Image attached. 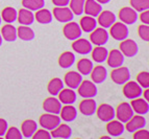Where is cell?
<instances>
[{
    "instance_id": "obj_49",
    "label": "cell",
    "mask_w": 149,
    "mask_h": 139,
    "mask_svg": "<svg viewBox=\"0 0 149 139\" xmlns=\"http://www.w3.org/2000/svg\"><path fill=\"white\" fill-rule=\"evenodd\" d=\"M144 96H145V98H146L147 102H148V100H149V90H148V88H146V90H145Z\"/></svg>"
},
{
    "instance_id": "obj_30",
    "label": "cell",
    "mask_w": 149,
    "mask_h": 139,
    "mask_svg": "<svg viewBox=\"0 0 149 139\" xmlns=\"http://www.w3.org/2000/svg\"><path fill=\"white\" fill-rule=\"evenodd\" d=\"M61 118L67 122L73 121L77 116V110L71 105H66L61 109Z\"/></svg>"
},
{
    "instance_id": "obj_3",
    "label": "cell",
    "mask_w": 149,
    "mask_h": 139,
    "mask_svg": "<svg viewBox=\"0 0 149 139\" xmlns=\"http://www.w3.org/2000/svg\"><path fill=\"white\" fill-rule=\"evenodd\" d=\"M129 77H130V72L127 67L120 66L114 68V70L111 72V79L117 85H124L127 81H129Z\"/></svg>"
},
{
    "instance_id": "obj_8",
    "label": "cell",
    "mask_w": 149,
    "mask_h": 139,
    "mask_svg": "<svg viewBox=\"0 0 149 139\" xmlns=\"http://www.w3.org/2000/svg\"><path fill=\"white\" fill-rule=\"evenodd\" d=\"M63 32H64L65 37L67 38L68 40H71V41L78 39L82 35V30L79 25L77 24L76 22H71V21L67 22V24L64 26Z\"/></svg>"
},
{
    "instance_id": "obj_33",
    "label": "cell",
    "mask_w": 149,
    "mask_h": 139,
    "mask_svg": "<svg viewBox=\"0 0 149 139\" xmlns=\"http://www.w3.org/2000/svg\"><path fill=\"white\" fill-rule=\"evenodd\" d=\"M17 37L22 41H31L35 39V32L27 25H21L17 28Z\"/></svg>"
},
{
    "instance_id": "obj_12",
    "label": "cell",
    "mask_w": 149,
    "mask_h": 139,
    "mask_svg": "<svg viewBox=\"0 0 149 139\" xmlns=\"http://www.w3.org/2000/svg\"><path fill=\"white\" fill-rule=\"evenodd\" d=\"M138 12L134 10L132 8H123L119 12V18L121 22H123L126 25L134 24L138 20Z\"/></svg>"
},
{
    "instance_id": "obj_48",
    "label": "cell",
    "mask_w": 149,
    "mask_h": 139,
    "mask_svg": "<svg viewBox=\"0 0 149 139\" xmlns=\"http://www.w3.org/2000/svg\"><path fill=\"white\" fill-rule=\"evenodd\" d=\"M55 6H67L69 4L70 0H51Z\"/></svg>"
},
{
    "instance_id": "obj_23",
    "label": "cell",
    "mask_w": 149,
    "mask_h": 139,
    "mask_svg": "<svg viewBox=\"0 0 149 139\" xmlns=\"http://www.w3.org/2000/svg\"><path fill=\"white\" fill-rule=\"evenodd\" d=\"M37 130V122L32 119H26L21 124V133H22V136L25 138H31Z\"/></svg>"
},
{
    "instance_id": "obj_42",
    "label": "cell",
    "mask_w": 149,
    "mask_h": 139,
    "mask_svg": "<svg viewBox=\"0 0 149 139\" xmlns=\"http://www.w3.org/2000/svg\"><path fill=\"white\" fill-rule=\"evenodd\" d=\"M137 82L142 88H148L149 87V72L148 71H142L137 75Z\"/></svg>"
},
{
    "instance_id": "obj_5",
    "label": "cell",
    "mask_w": 149,
    "mask_h": 139,
    "mask_svg": "<svg viewBox=\"0 0 149 139\" xmlns=\"http://www.w3.org/2000/svg\"><path fill=\"white\" fill-rule=\"evenodd\" d=\"M111 36L116 41H123L128 37V27L123 22H115L111 26Z\"/></svg>"
},
{
    "instance_id": "obj_50",
    "label": "cell",
    "mask_w": 149,
    "mask_h": 139,
    "mask_svg": "<svg viewBox=\"0 0 149 139\" xmlns=\"http://www.w3.org/2000/svg\"><path fill=\"white\" fill-rule=\"evenodd\" d=\"M97 2L100 3V4H107V3H109L111 0H96Z\"/></svg>"
},
{
    "instance_id": "obj_41",
    "label": "cell",
    "mask_w": 149,
    "mask_h": 139,
    "mask_svg": "<svg viewBox=\"0 0 149 139\" xmlns=\"http://www.w3.org/2000/svg\"><path fill=\"white\" fill-rule=\"evenodd\" d=\"M4 136H5V139H21L23 137L20 130L16 127L8 128Z\"/></svg>"
},
{
    "instance_id": "obj_29",
    "label": "cell",
    "mask_w": 149,
    "mask_h": 139,
    "mask_svg": "<svg viewBox=\"0 0 149 139\" xmlns=\"http://www.w3.org/2000/svg\"><path fill=\"white\" fill-rule=\"evenodd\" d=\"M79 26L81 28V30H84L85 32H92L93 30L96 28L97 26V20L94 17H91V16H86V17H82L80 19Z\"/></svg>"
},
{
    "instance_id": "obj_51",
    "label": "cell",
    "mask_w": 149,
    "mask_h": 139,
    "mask_svg": "<svg viewBox=\"0 0 149 139\" xmlns=\"http://www.w3.org/2000/svg\"><path fill=\"white\" fill-rule=\"evenodd\" d=\"M2 41H3V39H2V36H1V34H0V46L2 45Z\"/></svg>"
},
{
    "instance_id": "obj_45",
    "label": "cell",
    "mask_w": 149,
    "mask_h": 139,
    "mask_svg": "<svg viewBox=\"0 0 149 139\" xmlns=\"http://www.w3.org/2000/svg\"><path fill=\"white\" fill-rule=\"evenodd\" d=\"M134 139H147L148 138V135H149L148 130H144L143 128L137 130V131H134Z\"/></svg>"
},
{
    "instance_id": "obj_43",
    "label": "cell",
    "mask_w": 149,
    "mask_h": 139,
    "mask_svg": "<svg viewBox=\"0 0 149 139\" xmlns=\"http://www.w3.org/2000/svg\"><path fill=\"white\" fill-rule=\"evenodd\" d=\"M138 32H139V36L142 40H144L145 42H148L149 41V26L147 24L140 25L138 27Z\"/></svg>"
},
{
    "instance_id": "obj_18",
    "label": "cell",
    "mask_w": 149,
    "mask_h": 139,
    "mask_svg": "<svg viewBox=\"0 0 149 139\" xmlns=\"http://www.w3.org/2000/svg\"><path fill=\"white\" fill-rule=\"evenodd\" d=\"M65 84L71 89H77L80 83L82 82V75L79 72L76 71H69L65 75Z\"/></svg>"
},
{
    "instance_id": "obj_28",
    "label": "cell",
    "mask_w": 149,
    "mask_h": 139,
    "mask_svg": "<svg viewBox=\"0 0 149 139\" xmlns=\"http://www.w3.org/2000/svg\"><path fill=\"white\" fill-rule=\"evenodd\" d=\"M17 20L21 25H31L35 21V15L32 14V11L22 8L18 12Z\"/></svg>"
},
{
    "instance_id": "obj_40",
    "label": "cell",
    "mask_w": 149,
    "mask_h": 139,
    "mask_svg": "<svg viewBox=\"0 0 149 139\" xmlns=\"http://www.w3.org/2000/svg\"><path fill=\"white\" fill-rule=\"evenodd\" d=\"M130 5L136 12H144L149 8V0H130Z\"/></svg>"
},
{
    "instance_id": "obj_22",
    "label": "cell",
    "mask_w": 149,
    "mask_h": 139,
    "mask_svg": "<svg viewBox=\"0 0 149 139\" xmlns=\"http://www.w3.org/2000/svg\"><path fill=\"white\" fill-rule=\"evenodd\" d=\"M134 112H136L139 115H145L149 112V104L147 100L142 98H134L130 102Z\"/></svg>"
},
{
    "instance_id": "obj_31",
    "label": "cell",
    "mask_w": 149,
    "mask_h": 139,
    "mask_svg": "<svg viewBox=\"0 0 149 139\" xmlns=\"http://www.w3.org/2000/svg\"><path fill=\"white\" fill-rule=\"evenodd\" d=\"M35 19L40 24H49L52 21V13L46 8H40L38 10L35 15Z\"/></svg>"
},
{
    "instance_id": "obj_39",
    "label": "cell",
    "mask_w": 149,
    "mask_h": 139,
    "mask_svg": "<svg viewBox=\"0 0 149 139\" xmlns=\"http://www.w3.org/2000/svg\"><path fill=\"white\" fill-rule=\"evenodd\" d=\"M86 0H70V10L76 16H80L84 14V6Z\"/></svg>"
},
{
    "instance_id": "obj_25",
    "label": "cell",
    "mask_w": 149,
    "mask_h": 139,
    "mask_svg": "<svg viewBox=\"0 0 149 139\" xmlns=\"http://www.w3.org/2000/svg\"><path fill=\"white\" fill-rule=\"evenodd\" d=\"M1 36L6 42H15L18 38L17 28L10 23H8L6 25H3V27L1 28Z\"/></svg>"
},
{
    "instance_id": "obj_13",
    "label": "cell",
    "mask_w": 149,
    "mask_h": 139,
    "mask_svg": "<svg viewBox=\"0 0 149 139\" xmlns=\"http://www.w3.org/2000/svg\"><path fill=\"white\" fill-rule=\"evenodd\" d=\"M43 109L47 112V113L57 115V114H60L61 109H62V102L53 96L48 97V98L45 99L44 102H43Z\"/></svg>"
},
{
    "instance_id": "obj_2",
    "label": "cell",
    "mask_w": 149,
    "mask_h": 139,
    "mask_svg": "<svg viewBox=\"0 0 149 139\" xmlns=\"http://www.w3.org/2000/svg\"><path fill=\"white\" fill-rule=\"evenodd\" d=\"M120 51L125 57L132 58L134 55H137V53L139 52V46H138L136 41L126 38L120 43Z\"/></svg>"
},
{
    "instance_id": "obj_20",
    "label": "cell",
    "mask_w": 149,
    "mask_h": 139,
    "mask_svg": "<svg viewBox=\"0 0 149 139\" xmlns=\"http://www.w3.org/2000/svg\"><path fill=\"white\" fill-rule=\"evenodd\" d=\"M102 11V6L100 3H98L96 0H86L85 6H84V13H86L87 16L91 17H97Z\"/></svg>"
},
{
    "instance_id": "obj_11",
    "label": "cell",
    "mask_w": 149,
    "mask_h": 139,
    "mask_svg": "<svg viewBox=\"0 0 149 139\" xmlns=\"http://www.w3.org/2000/svg\"><path fill=\"white\" fill-rule=\"evenodd\" d=\"M123 94L126 98L134 99L140 97L142 94V87L137 82H128L127 81L123 87Z\"/></svg>"
},
{
    "instance_id": "obj_47",
    "label": "cell",
    "mask_w": 149,
    "mask_h": 139,
    "mask_svg": "<svg viewBox=\"0 0 149 139\" xmlns=\"http://www.w3.org/2000/svg\"><path fill=\"white\" fill-rule=\"evenodd\" d=\"M140 20L144 24H149V12L148 10L144 11V12H141V15H140Z\"/></svg>"
},
{
    "instance_id": "obj_36",
    "label": "cell",
    "mask_w": 149,
    "mask_h": 139,
    "mask_svg": "<svg viewBox=\"0 0 149 139\" xmlns=\"http://www.w3.org/2000/svg\"><path fill=\"white\" fill-rule=\"evenodd\" d=\"M107 55H109V51L103 46H97L94 49H92V59L97 63H102L107 61Z\"/></svg>"
},
{
    "instance_id": "obj_19",
    "label": "cell",
    "mask_w": 149,
    "mask_h": 139,
    "mask_svg": "<svg viewBox=\"0 0 149 139\" xmlns=\"http://www.w3.org/2000/svg\"><path fill=\"white\" fill-rule=\"evenodd\" d=\"M126 126V130L129 132V133H134V131H137L139 129H142V128L145 127L146 124V119L145 117H143L142 115H136V116H132V118L129 119L128 121L125 122Z\"/></svg>"
},
{
    "instance_id": "obj_14",
    "label": "cell",
    "mask_w": 149,
    "mask_h": 139,
    "mask_svg": "<svg viewBox=\"0 0 149 139\" xmlns=\"http://www.w3.org/2000/svg\"><path fill=\"white\" fill-rule=\"evenodd\" d=\"M97 17H98L97 23L103 28L111 27L116 22V16L114 13L109 12V11H101Z\"/></svg>"
},
{
    "instance_id": "obj_10",
    "label": "cell",
    "mask_w": 149,
    "mask_h": 139,
    "mask_svg": "<svg viewBox=\"0 0 149 139\" xmlns=\"http://www.w3.org/2000/svg\"><path fill=\"white\" fill-rule=\"evenodd\" d=\"M97 117L101 121L109 122L115 118V109L109 104H102L96 109Z\"/></svg>"
},
{
    "instance_id": "obj_26",
    "label": "cell",
    "mask_w": 149,
    "mask_h": 139,
    "mask_svg": "<svg viewBox=\"0 0 149 139\" xmlns=\"http://www.w3.org/2000/svg\"><path fill=\"white\" fill-rule=\"evenodd\" d=\"M58 100H60L62 104L64 105H72L75 102L76 100V93L73 91V89L71 88H68V89H64L62 90L58 93Z\"/></svg>"
},
{
    "instance_id": "obj_37",
    "label": "cell",
    "mask_w": 149,
    "mask_h": 139,
    "mask_svg": "<svg viewBox=\"0 0 149 139\" xmlns=\"http://www.w3.org/2000/svg\"><path fill=\"white\" fill-rule=\"evenodd\" d=\"M18 12L14 8H3L2 13H1V19H3V21L6 23H14L17 20Z\"/></svg>"
},
{
    "instance_id": "obj_27",
    "label": "cell",
    "mask_w": 149,
    "mask_h": 139,
    "mask_svg": "<svg viewBox=\"0 0 149 139\" xmlns=\"http://www.w3.org/2000/svg\"><path fill=\"white\" fill-rule=\"evenodd\" d=\"M124 126L121 121L119 120H111V121L107 122V131L111 136L114 137H118L120 136L121 134H123L124 132Z\"/></svg>"
},
{
    "instance_id": "obj_44",
    "label": "cell",
    "mask_w": 149,
    "mask_h": 139,
    "mask_svg": "<svg viewBox=\"0 0 149 139\" xmlns=\"http://www.w3.org/2000/svg\"><path fill=\"white\" fill-rule=\"evenodd\" d=\"M31 138L33 139H50L51 138V135L48 132V130L45 129H41V130H37L35 132V134L32 135Z\"/></svg>"
},
{
    "instance_id": "obj_17",
    "label": "cell",
    "mask_w": 149,
    "mask_h": 139,
    "mask_svg": "<svg viewBox=\"0 0 149 139\" xmlns=\"http://www.w3.org/2000/svg\"><path fill=\"white\" fill-rule=\"evenodd\" d=\"M97 105L93 98H85L79 104V111L85 116H92L95 114Z\"/></svg>"
},
{
    "instance_id": "obj_4",
    "label": "cell",
    "mask_w": 149,
    "mask_h": 139,
    "mask_svg": "<svg viewBox=\"0 0 149 139\" xmlns=\"http://www.w3.org/2000/svg\"><path fill=\"white\" fill-rule=\"evenodd\" d=\"M115 116L117 117L118 120L121 121L122 124H125L134 116V110L132 106L128 102H121L118 106L117 111L115 112Z\"/></svg>"
},
{
    "instance_id": "obj_15",
    "label": "cell",
    "mask_w": 149,
    "mask_h": 139,
    "mask_svg": "<svg viewBox=\"0 0 149 139\" xmlns=\"http://www.w3.org/2000/svg\"><path fill=\"white\" fill-rule=\"evenodd\" d=\"M72 48L79 55H88L93 49L91 42H89L87 39H79V38L74 40V42L72 43Z\"/></svg>"
},
{
    "instance_id": "obj_1",
    "label": "cell",
    "mask_w": 149,
    "mask_h": 139,
    "mask_svg": "<svg viewBox=\"0 0 149 139\" xmlns=\"http://www.w3.org/2000/svg\"><path fill=\"white\" fill-rule=\"evenodd\" d=\"M40 126L45 130L48 131H52L53 129L61 124V117L57 116L56 114H51V113H47V114H43L39 119Z\"/></svg>"
},
{
    "instance_id": "obj_35",
    "label": "cell",
    "mask_w": 149,
    "mask_h": 139,
    "mask_svg": "<svg viewBox=\"0 0 149 139\" xmlns=\"http://www.w3.org/2000/svg\"><path fill=\"white\" fill-rule=\"evenodd\" d=\"M93 67H94L93 62L89 59H81L77 63V69L81 75H89Z\"/></svg>"
},
{
    "instance_id": "obj_24",
    "label": "cell",
    "mask_w": 149,
    "mask_h": 139,
    "mask_svg": "<svg viewBox=\"0 0 149 139\" xmlns=\"http://www.w3.org/2000/svg\"><path fill=\"white\" fill-rule=\"evenodd\" d=\"M91 77H92V81L94 84H101L105 81L107 75V71L105 69V67L99 65V66H96V67H93L92 71H91Z\"/></svg>"
},
{
    "instance_id": "obj_16",
    "label": "cell",
    "mask_w": 149,
    "mask_h": 139,
    "mask_svg": "<svg viewBox=\"0 0 149 139\" xmlns=\"http://www.w3.org/2000/svg\"><path fill=\"white\" fill-rule=\"evenodd\" d=\"M107 64L109 67L112 68H117L122 66L123 62H124V55H122V52L118 49H113L109 52L107 58Z\"/></svg>"
},
{
    "instance_id": "obj_6",
    "label": "cell",
    "mask_w": 149,
    "mask_h": 139,
    "mask_svg": "<svg viewBox=\"0 0 149 139\" xmlns=\"http://www.w3.org/2000/svg\"><path fill=\"white\" fill-rule=\"evenodd\" d=\"M78 94L84 98H93L97 95L96 85L91 81H84L78 86Z\"/></svg>"
},
{
    "instance_id": "obj_7",
    "label": "cell",
    "mask_w": 149,
    "mask_h": 139,
    "mask_svg": "<svg viewBox=\"0 0 149 139\" xmlns=\"http://www.w3.org/2000/svg\"><path fill=\"white\" fill-rule=\"evenodd\" d=\"M90 40L93 44L97 45V46H103L107 44L109 41V34H107V29L103 27H98L95 28L92 32H90Z\"/></svg>"
},
{
    "instance_id": "obj_9",
    "label": "cell",
    "mask_w": 149,
    "mask_h": 139,
    "mask_svg": "<svg viewBox=\"0 0 149 139\" xmlns=\"http://www.w3.org/2000/svg\"><path fill=\"white\" fill-rule=\"evenodd\" d=\"M53 17L58 22L67 23L72 21L73 18H74V14L67 6H55L53 8Z\"/></svg>"
},
{
    "instance_id": "obj_38",
    "label": "cell",
    "mask_w": 149,
    "mask_h": 139,
    "mask_svg": "<svg viewBox=\"0 0 149 139\" xmlns=\"http://www.w3.org/2000/svg\"><path fill=\"white\" fill-rule=\"evenodd\" d=\"M22 5L24 8L37 12L45 6V0H22Z\"/></svg>"
},
{
    "instance_id": "obj_52",
    "label": "cell",
    "mask_w": 149,
    "mask_h": 139,
    "mask_svg": "<svg viewBox=\"0 0 149 139\" xmlns=\"http://www.w3.org/2000/svg\"><path fill=\"white\" fill-rule=\"evenodd\" d=\"M1 21H2V19H1V15H0V25H1Z\"/></svg>"
},
{
    "instance_id": "obj_21",
    "label": "cell",
    "mask_w": 149,
    "mask_h": 139,
    "mask_svg": "<svg viewBox=\"0 0 149 139\" xmlns=\"http://www.w3.org/2000/svg\"><path fill=\"white\" fill-rule=\"evenodd\" d=\"M72 134V130L71 128L66 124H58L55 129L52 130V132L50 133L51 138H62V139H68L71 137Z\"/></svg>"
},
{
    "instance_id": "obj_46",
    "label": "cell",
    "mask_w": 149,
    "mask_h": 139,
    "mask_svg": "<svg viewBox=\"0 0 149 139\" xmlns=\"http://www.w3.org/2000/svg\"><path fill=\"white\" fill-rule=\"evenodd\" d=\"M8 122L6 120L3 118H0V137H3V135L5 134V132L8 130Z\"/></svg>"
},
{
    "instance_id": "obj_32",
    "label": "cell",
    "mask_w": 149,
    "mask_h": 139,
    "mask_svg": "<svg viewBox=\"0 0 149 139\" xmlns=\"http://www.w3.org/2000/svg\"><path fill=\"white\" fill-rule=\"evenodd\" d=\"M75 62V55L71 51H65L58 58V65L61 67L66 69V68L71 67Z\"/></svg>"
},
{
    "instance_id": "obj_34",
    "label": "cell",
    "mask_w": 149,
    "mask_h": 139,
    "mask_svg": "<svg viewBox=\"0 0 149 139\" xmlns=\"http://www.w3.org/2000/svg\"><path fill=\"white\" fill-rule=\"evenodd\" d=\"M63 88H64V82H63L60 77H54V79H52L48 83V86H47L48 92H49L52 96H55V95L58 94Z\"/></svg>"
}]
</instances>
